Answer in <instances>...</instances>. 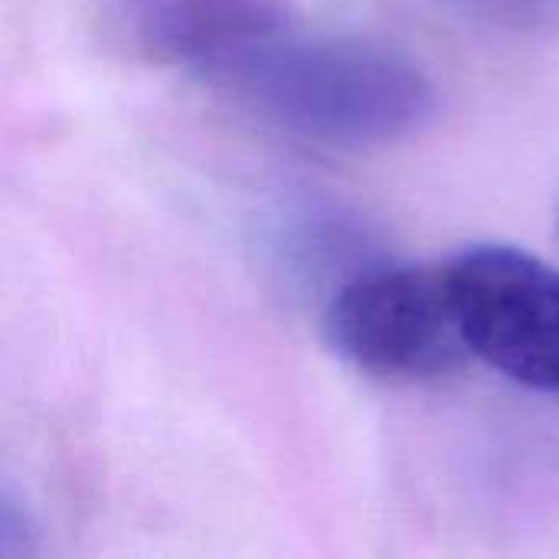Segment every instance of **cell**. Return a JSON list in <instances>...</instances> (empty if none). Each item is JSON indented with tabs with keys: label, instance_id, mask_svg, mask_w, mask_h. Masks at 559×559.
Instances as JSON below:
<instances>
[{
	"label": "cell",
	"instance_id": "cell-3",
	"mask_svg": "<svg viewBox=\"0 0 559 559\" xmlns=\"http://www.w3.org/2000/svg\"><path fill=\"white\" fill-rule=\"evenodd\" d=\"M445 272L468 354L527 390L559 393V269L518 246H475Z\"/></svg>",
	"mask_w": 559,
	"mask_h": 559
},
{
	"label": "cell",
	"instance_id": "cell-2",
	"mask_svg": "<svg viewBox=\"0 0 559 559\" xmlns=\"http://www.w3.org/2000/svg\"><path fill=\"white\" fill-rule=\"evenodd\" d=\"M324 337L380 380H429L472 357L445 265H383L350 278L324 311Z\"/></svg>",
	"mask_w": 559,
	"mask_h": 559
},
{
	"label": "cell",
	"instance_id": "cell-4",
	"mask_svg": "<svg viewBox=\"0 0 559 559\" xmlns=\"http://www.w3.org/2000/svg\"><path fill=\"white\" fill-rule=\"evenodd\" d=\"M36 550V531L29 521L0 501V557H29Z\"/></svg>",
	"mask_w": 559,
	"mask_h": 559
},
{
	"label": "cell",
	"instance_id": "cell-1",
	"mask_svg": "<svg viewBox=\"0 0 559 559\" xmlns=\"http://www.w3.org/2000/svg\"><path fill=\"white\" fill-rule=\"evenodd\" d=\"M216 66L278 124L331 141L403 131L426 95L413 69L360 46L226 43Z\"/></svg>",
	"mask_w": 559,
	"mask_h": 559
}]
</instances>
